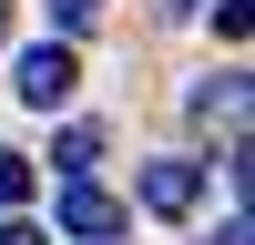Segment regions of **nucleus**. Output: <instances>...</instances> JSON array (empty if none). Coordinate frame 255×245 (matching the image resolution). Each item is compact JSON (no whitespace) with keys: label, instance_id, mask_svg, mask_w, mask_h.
Segmentation results:
<instances>
[{"label":"nucleus","instance_id":"nucleus-8","mask_svg":"<svg viewBox=\"0 0 255 245\" xmlns=\"http://www.w3.org/2000/svg\"><path fill=\"white\" fill-rule=\"evenodd\" d=\"M245 20H255L245 0H215V31H225V41H245Z\"/></svg>","mask_w":255,"mask_h":245},{"label":"nucleus","instance_id":"nucleus-4","mask_svg":"<svg viewBox=\"0 0 255 245\" xmlns=\"http://www.w3.org/2000/svg\"><path fill=\"white\" fill-rule=\"evenodd\" d=\"M51 163H61V184H92V163H102V133H92V122H72V133L51 143Z\"/></svg>","mask_w":255,"mask_h":245},{"label":"nucleus","instance_id":"nucleus-10","mask_svg":"<svg viewBox=\"0 0 255 245\" xmlns=\"http://www.w3.org/2000/svg\"><path fill=\"white\" fill-rule=\"evenodd\" d=\"M215 245H255V235H245V215H235V225H225V235H215Z\"/></svg>","mask_w":255,"mask_h":245},{"label":"nucleus","instance_id":"nucleus-5","mask_svg":"<svg viewBox=\"0 0 255 245\" xmlns=\"http://www.w3.org/2000/svg\"><path fill=\"white\" fill-rule=\"evenodd\" d=\"M194 113L235 133V122H245V72H215V82H204V92H194Z\"/></svg>","mask_w":255,"mask_h":245},{"label":"nucleus","instance_id":"nucleus-11","mask_svg":"<svg viewBox=\"0 0 255 245\" xmlns=\"http://www.w3.org/2000/svg\"><path fill=\"white\" fill-rule=\"evenodd\" d=\"M0 41H10V0H0Z\"/></svg>","mask_w":255,"mask_h":245},{"label":"nucleus","instance_id":"nucleus-6","mask_svg":"<svg viewBox=\"0 0 255 245\" xmlns=\"http://www.w3.org/2000/svg\"><path fill=\"white\" fill-rule=\"evenodd\" d=\"M10 204H31V153L0 143V215H10Z\"/></svg>","mask_w":255,"mask_h":245},{"label":"nucleus","instance_id":"nucleus-3","mask_svg":"<svg viewBox=\"0 0 255 245\" xmlns=\"http://www.w3.org/2000/svg\"><path fill=\"white\" fill-rule=\"evenodd\" d=\"M61 235H82V245L123 235V204L102 194V184H61Z\"/></svg>","mask_w":255,"mask_h":245},{"label":"nucleus","instance_id":"nucleus-2","mask_svg":"<svg viewBox=\"0 0 255 245\" xmlns=\"http://www.w3.org/2000/svg\"><path fill=\"white\" fill-rule=\"evenodd\" d=\"M194 194H204V163H184V153L143 163V204H153V215H194Z\"/></svg>","mask_w":255,"mask_h":245},{"label":"nucleus","instance_id":"nucleus-1","mask_svg":"<svg viewBox=\"0 0 255 245\" xmlns=\"http://www.w3.org/2000/svg\"><path fill=\"white\" fill-rule=\"evenodd\" d=\"M72 92H82L72 41H31V51H20V102H31V113H61Z\"/></svg>","mask_w":255,"mask_h":245},{"label":"nucleus","instance_id":"nucleus-7","mask_svg":"<svg viewBox=\"0 0 255 245\" xmlns=\"http://www.w3.org/2000/svg\"><path fill=\"white\" fill-rule=\"evenodd\" d=\"M51 20H61V31H92V20H102V0H51Z\"/></svg>","mask_w":255,"mask_h":245},{"label":"nucleus","instance_id":"nucleus-9","mask_svg":"<svg viewBox=\"0 0 255 245\" xmlns=\"http://www.w3.org/2000/svg\"><path fill=\"white\" fill-rule=\"evenodd\" d=\"M0 245H41V235H31V225H20V215H10V225H0Z\"/></svg>","mask_w":255,"mask_h":245}]
</instances>
